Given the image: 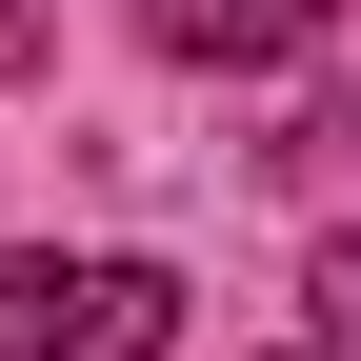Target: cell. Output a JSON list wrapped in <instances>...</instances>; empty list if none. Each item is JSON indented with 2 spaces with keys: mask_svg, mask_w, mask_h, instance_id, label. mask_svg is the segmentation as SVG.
Wrapping results in <instances>:
<instances>
[{
  "mask_svg": "<svg viewBox=\"0 0 361 361\" xmlns=\"http://www.w3.org/2000/svg\"><path fill=\"white\" fill-rule=\"evenodd\" d=\"M40 40H61V0H0V80H20V61H40Z\"/></svg>",
  "mask_w": 361,
  "mask_h": 361,
  "instance_id": "obj_4",
  "label": "cell"
},
{
  "mask_svg": "<svg viewBox=\"0 0 361 361\" xmlns=\"http://www.w3.org/2000/svg\"><path fill=\"white\" fill-rule=\"evenodd\" d=\"M180 281L161 261H0V361H161Z\"/></svg>",
  "mask_w": 361,
  "mask_h": 361,
  "instance_id": "obj_1",
  "label": "cell"
},
{
  "mask_svg": "<svg viewBox=\"0 0 361 361\" xmlns=\"http://www.w3.org/2000/svg\"><path fill=\"white\" fill-rule=\"evenodd\" d=\"M322 361H361V241H322Z\"/></svg>",
  "mask_w": 361,
  "mask_h": 361,
  "instance_id": "obj_3",
  "label": "cell"
},
{
  "mask_svg": "<svg viewBox=\"0 0 361 361\" xmlns=\"http://www.w3.org/2000/svg\"><path fill=\"white\" fill-rule=\"evenodd\" d=\"M141 20H161V61H221V80H261V61H301L341 0H141Z\"/></svg>",
  "mask_w": 361,
  "mask_h": 361,
  "instance_id": "obj_2",
  "label": "cell"
}]
</instances>
